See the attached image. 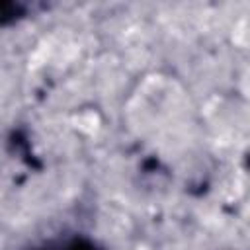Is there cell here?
I'll return each instance as SVG.
<instances>
[{"label": "cell", "instance_id": "6da1fadb", "mask_svg": "<svg viewBox=\"0 0 250 250\" xmlns=\"http://www.w3.org/2000/svg\"><path fill=\"white\" fill-rule=\"evenodd\" d=\"M70 250H92V246L86 244V242H74V244L70 246Z\"/></svg>", "mask_w": 250, "mask_h": 250}]
</instances>
